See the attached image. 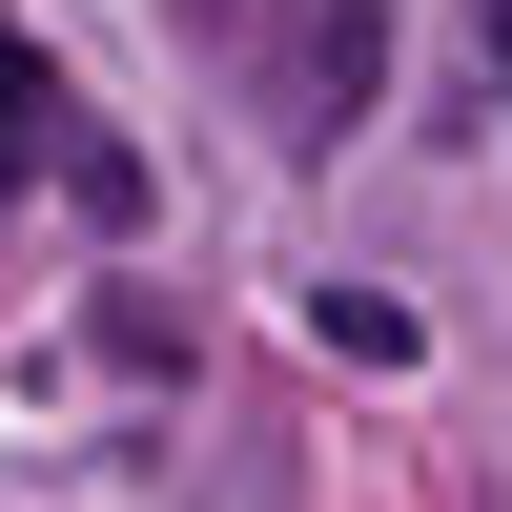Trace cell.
I'll use <instances>...</instances> for the list:
<instances>
[{"label":"cell","mask_w":512,"mask_h":512,"mask_svg":"<svg viewBox=\"0 0 512 512\" xmlns=\"http://www.w3.org/2000/svg\"><path fill=\"white\" fill-rule=\"evenodd\" d=\"M492 103H512V0H492Z\"/></svg>","instance_id":"cell-3"},{"label":"cell","mask_w":512,"mask_h":512,"mask_svg":"<svg viewBox=\"0 0 512 512\" xmlns=\"http://www.w3.org/2000/svg\"><path fill=\"white\" fill-rule=\"evenodd\" d=\"M308 349H328V369H410V308H390V287H328Z\"/></svg>","instance_id":"cell-2"},{"label":"cell","mask_w":512,"mask_h":512,"mask_svg":"<svg viewBox=\"0 0 512 512\" xmlns=\"http://www.w3.org/2000/svg\"><path fill=\"white\" fill-rule=\"evenodd\" d=\"M0 164H41L82 226H144V144H103V123H82V82L41 62L21 21H0Z\"/></svg>","instance_id":"cell-1"}]
</instances>
